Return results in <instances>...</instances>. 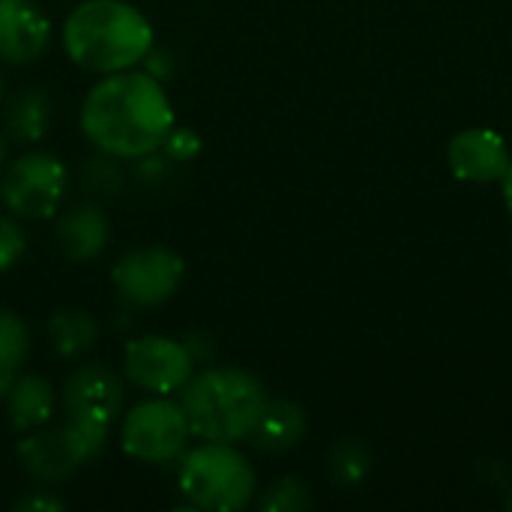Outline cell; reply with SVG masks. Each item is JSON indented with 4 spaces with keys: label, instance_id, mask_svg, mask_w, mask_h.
Returning a JSON list of instances; mask_svg holds the SVG:
<instances>
[{
    "label": "cell",
    "instance_id": "1",
    "mask_svg": "<svg viewBox=\"0 0 512 512\" xmlns=\"http://www.w3.org/2000/svg\"><path fill=\"white\" fill-rule=\"evenodd\" d=\"M81 129L117 159L156 153L174 129V111L159 78L150 72H111L81 105Z\"/></svg>",
    "mask_w": 512,
    "mask_h": 512
},
{
    "label": "cell",
    "instance_id": "2",
    "mask_svg": "<svg viewBox=\"0 0 512 512\" xmlns=\"http://www.w3.org/2000/svg\"><path fill=\"white\" fill-rule=\"evenodd\" d=\"M69 57L93 72H123L153 51L150 21L123 0H87L63 24Z\"/></svg>",
    "mask_w": 512,
    "mask_h": 512
},
{
    "label": "cell",
    "instance_id": "3",
    "mask_svg": "<svg viewBox=\"0 0 512 512\" xmlns=\"http://www.w3.org/2000/svg\"><path fill=\"white\" fill-rule=\"evenodd\" d=\"M264 402V384L243 369H207L186 381L180 399L192 435L216 444L249 438Z\"/></svg>",
    "mask_w": 512,
    "mask_h": 512
},
{
    "label": "cell",
    "instance_id": "4",
    "mask_svg": "<svg viewBox=\"0 0 512 512\" xmlns=\"http://www.w3.org/2000/svg\"><path fill=\"white\" fill-rule=\"evenodd\" d=\"M180 489L198 510H243L255 495V471L231 444L207 441L183 459Z\"/></svg>",
    "mask_w": 512,
    "mask_h": 512
},
{
    "label": "cell",
    "instance_id": "5",
    "mask_svg": "<svg viewBox=\"0 0 512 512\" xmlns=\"http://www.w3.org/2000/svg\"><path fill=\"white\" fill-rule=\"evenodd\" d=\"M183 258L165 246H141L126 252L111 273V282L129 306H159L174 297L183 282Z\"/></svg>",
    "mask_w": 512,
    "mask_h": 512
},
{
    "label": "cell",
    "instance_id": "6",
    "mask_svg": "<svg viewBox=\"0 0 512 512\" xmlns=\"http://www.w3.org/2000/svg\"><path fill=\"white\" fill-rule=\"evenodd\" d=\"M189 435L192 429L183 405H174L168 399H150L129 411V417L123 420L120 441L123 450L141 462H168L186 447Z\"/></svg>",
    "mask_w": 512,
    "mask_h": 512
},
{
    "label": "cell",
    "instance_id": "7",
    "mask_svg": "<svg viewBox=\"0 0 512 512\" xmlns=\"http://www.w3.org/2000/svg\"><path fill=\"white\" fill-rule=\"evenodd\" d=\"M66 192V168L48 153H24L0 183L3 204L21 219H48Z\"/></svg>",
    "mask_w": 512,
    "mask_h": 512
},
{
    "label": "cell",
    "instance_id": "8",
    "mask_svg": "<svg viewBox=\"0 0 512 512\" xmlns=\"http://www.w3.org/2000/svg\"><path fill=\"white\" fill-rule=\"evenodd\" d=\"M102 447H105L102 438H96L93 432H87L75 423H66L60 429H51V432L21 441L18 456L30 477H36L42 483H57V480H66L69 474H75Z\"/></svg>",
    "mask_w": 512,
    "mask_h": 512
},
{
    "label": "cell",
    "instance_id": "9",
    "mask_svg": "<svg viewBox=\"0 0 512 512\" xmlns=\"http://www.w3.org/2000/svg\"><path fill=\"white\" fill-rule=\"evenodd\" d=\"M126 375L147 393L168 396L186 387L192 378L195 357L192 351L168 336H141L126 345L123 357Z\"/></svg>",
    "mask_w": 512,
    "mask_h": 512
},
{
    "label": "cell",
    "instance_id": "10",
    "mask_svg": "<svg viewBox=\"0 0 512 512\" xmlns=\"http://www.w3.org/2000/svg\"><path fill=\"white\" fill-rule=\"evenodd\" d=\"M63 405L69 423L93 432L96 438H108V429L123 405V384L108 366H84L63 387Z\"/></svg>",
    "mask_w": 512,
    "mask_h": 512
},
{
    "label": "cell",
    "instance_id": "11",
    "mask_svg": "<svg viewBox=\"0 0 512 512\" xmlns=\"http://www.w3.org/2000/svg\"><path fill=\"white\" fill-rule=\"evenodd\" d=\"M450 171L465 183H501L510 171L507 141L492 129H465L447 147Z\"/></svg>",
    "mask_w": 512,
    "mask_h": 512
},
{
    "label": "cell",
    "instance_id": "12",
    "mask_svg": "<svg viewBox=\"0 0 512 512\" xmlns=\"http://www.w3.org/2000/svg\"><path fill=\"white\" fill-rule=\"evenodd\" d=\"M48 18L30 0H0V60L30 63L48 48Z\"/></svg>",
    "mask_w": 512,
    "mask_h": 512
},
{
    "label": "cell",
    "instance_id": "13",
    "mask_svg": "<svg viewBox=\"0 0 512 512\" xmlns=\"http://www.w3.org/2000/svg\"><path fill=\"white\" fill-rule=\"evenodd\" d=\"M108 219L96 204H78L72 207L60 225H57V240L66 258L72 261H90L108 246Z\"/></svg>",
    "mask_w": 512,
    "mask_h": 512
},
{
    "label": "cell",
    "instance_id": "14",
    "mask_svg": "<svg viewBox=\"0 0 512 512\" xmlns=\"http://www.w3.org/2000/svg\"><path fill=\"white\" fill-rule=\"evenodd\" d=\"M249 438L258 450L285 453L306 438V414L300 405L288 399H273V402L267 399Z\"/></svg>",
    "mask_w": 512,
    "mask_h": 512
},
{
    "label": "cell",
    "instance_id": "15",
    "mask_svg": "<svg viewBox=\"0 0 512 512\" xmlns=\"http://www.w3.org/2000/svg\"><path fill=\"white\" fill-rule=\"evenodd\" d=\"M6 405H9V420L18 432L42 426L51 411H54V390L45 378L39 375H24L15 378L12 387L6 390Z\"/></svg>",
    "mask_w": 512,
    "mask_h": 512
},
{
    "label": "cell",
    "instance_id": "16",
    "mask_svg": "<svg viewBox=\"0 0 512 512\" xmlns=\"http://www.w3.org/2000/svg\"><path fill=\"white\" fill-rule=\"evenodd\" d=\"M51 120V99L42 90H24L9 102L6 129L15 141H39Z\"/></svg>",
    "mask_w": 512,
    "mask_h": 512
},
{
    "label": "cell",
    "instance_id": "17",
    "mask_svg": "<svg viewBox=\"0 0 512 512\" xmlns=\"http://www.w3.org/2000/svg\"><path fill=\"white\" fill-rule=\"evenodd\" d=\"M48 336H51L57 354L75 357V354H84V351L96 342L99 324H96L93 315H87V312H81V309H66V312H60V315L51 318Z\"/></svg>",
    "mask_w": 512,
    "mask_h": 512
},
{
    "label": "cell",
    "instance_id": "18",
    "mask_svg": "<svg viewBox=\"0 0 512 512\" xmlns=\"http://www.w3.org/2000/svg\"><path fill=\"white\" fill-rule=\"evenodd\" d=\"M27 327L15 312H0V399L12 387L24 357H27Z\"/></svg>",
    "mask_w": 512,
    "mask_h": 512
},
{
    "label": "cell",
    "instance_id": "19",
    "mask_svg": "<svg viewBox=\"0 0 512 512\" xmlns=\"http://www.w3.org/2000/svg\"><path fill=\"white\" fill-rule=\"evenodd\" d=\"M333 477L342 483V486H354L366 477L372 459H369V450L357 441H345L336 453H333Z\"/></svg>",
    "mask_w": 512,
    "mask_h": 512
},
{
    "label": "cell",
    "instance_id": "20",
    "mask_svg": "<svg viewBox=\"0 0 512 512\" xmlns=\"http://www.w3.org/2000/svg\"><path fill=\"white\" fill-rule=\"evenodd\" d=\"M309 507H312V495L306 492V486L300 480H291V477L273 483L261 501V510L267 512H300Z\"/></svg>",
    "mask_w": 512,
    "mask_h": 512
},
{
    "label": "cell",
    "instance_id": "21",
    "mask_svg": "<svg viewBox=\"0 0 512 512\" xmlns=\"http://www.w3.org/2000/svg\"><path fill=\"white\" fill-rule=\"evenodd\" d=\"M24 255V234L15 219L0 216V273Z\"/></svg>",
    "mask_w": 512,
    "mask_h": 512
},
{
    "label": "cell",
    "instance_id": "22",
    "mask_svg": "<svg viewBox=\"0 0 512 512\" xmlns=\"http://www.w3.org/2000/svg\"><path fill=\"white\" fill-rule=\"evenodd\" d=\"M162 150L168 153V159L174 162H183V159H195L198 150H201V138L195 129H186V126H174L162 144Z\"/></svg>",
    "mask_w": 512,
    "mask_h": 512
},
{
    "label": "cell",
    "instance_id": "23",
    "mask_svg": "<svg viewBox=\"0 0 512 512\" xmlns=\"http://www.w3.org/2000/svg\"><path fill=\"white\" fill-rule=\"evenodd\" d=\"M15 510H63V504L48 495H39V498H21Z\"/></svg>",
    "mask_w": 512,
    "mask_h": 512
},
{
    "label": "cell",
    "instance_id": "24",
    "mask_svg": "<svg viewBox=\"0 0 512 512\" xmlns=\"http://www.w3.org/2000/svg\"><path fill=\"white\" fill-rule=\"evenodd\" d=\"M501 189H504V204H507V210H510L512 216V165L510 171L504 174V180H501Z\"/></svg>",
    "mask_w": 512,
    "mask_h": 512
},
{
    "label": "cell",
    "instance_id": "25",
    "mask_svg": "<svg viewBox=\"0 0 512 512\" xmlns=\"http://www.w3.org/2000/svg\"><path fill=\"white\" fill-rule=\"evenodd\" d=\"M3 153H6V141H3V135H0V162H3Z\"/></svg>",
    "mask_w": 512,
    "mask_h": 512
},
{
    "label": "cell",
    "instance_id": "26",
    "mask_svg": "<svg viewBox=\"0 0 512 512\" xmlns=\"http://www.w3.org/2000/svg\"><path fill=\"white\" fill-rule=\"evenodd\" d=\"M0 96H3V78H0Z\"/></svg>",
    "mask_w": 512,
    "mask_h": 512
},
{
    "label": "cell",
    "instance_id": "27",
    "mask_svg": "<svg viewBox=\"0 0 512 512\" xmlns=\"http://www.w3.org/2000/svg\"><path fill=\"white\" fill-rule=\"evenodd\" d=\"M510 507H512V498H510Z\"/></svg>",
    "mask_w": 512,
    "mask_h": 512
}]
</instances>
